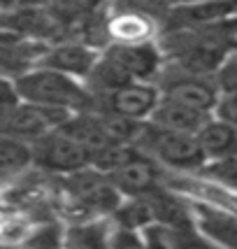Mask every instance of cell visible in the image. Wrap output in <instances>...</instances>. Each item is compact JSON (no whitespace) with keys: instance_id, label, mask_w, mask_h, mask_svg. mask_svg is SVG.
Here are the masks:
<instances>
[{"instance_id":"cell-14","label":"cell","mask_w":237,"mask_h":249,"mask_svg":"<svg viewBox=\"0 0 237 249\" xmlns=\"http://www.w3.org/2000/svg\"><path fill=\"white\" fill-rule=\"evenodd\" d=\"M107 35L112 42L118 44H133V42H147L156 31V23L149 14L140 12L137 7H128L117 14H112L107 21Z\"/></svg>"},{"instance_id":"cell-17","label":"cell","mask_w":237,"mask_h":249,"mask_svg":"<svg viewBox=\"0 0 237 249\" xmlns=\"http://www.w3.org/2000/svg\"><path fill=\"white\" fill-rule=\"evenodd\" d=\"M112 231L105 221L98 219H84L65 231L63 245H75V247H105L109 245Z\"/></svg>"},{"instance_id":"cell-7","label":"cell","mask_w":237,"mask_h":249,"mask_svg":"<svg viewBox=\"0 0 237 249\" xmlns=\"http://www.w3.org/2000/svg\"><path fill=\"white\" fill-rule=\"evenodd\" d=\"M237 17V0H191V2H177L170 7L165 23L170 31L177 28H200V26H214Z\"/></svg>"},{"instance_id":"cell-16","label":"cell","mask_w":237,"mask_h":249,"mask_svg":"<svg viewBox=\"0 0 237 249\" xmlns=\"http://www.w3.org/2000/svg\"><path fill=\"white\" fill-rule=\"evenodd\" d=\"M31 163V142L12 138V135H0V186H7L23 177Z\"/></svg>"},{"instance_id":"cell-10","label":"cell","mask_w":237,"mask_h":249,"mask_svg":"<svg viewBox=\"0 0 237 249\" xmlns=\"http://www.w3.org/2000/svg\"><path fill=\"white\" fill-rule=\"evenodd\" d=\"M49 42L23 37L19 33L0 28V72L5 75H21L35 68L37 58L42 56L44 47Z\"/></svg>"},{"instance_id":"cell-4","label":"cell","mask_w":237,"mask_h":249,"mask_svg":"<svg viewBox=\"0 0 237 249\" xmlns=\"http://www.w3.org/2000/svg\"><path fill=\"white\" fill-rule=\"evenodd\" d=\"M31 147L33 161L37 163L44 173H75V170L91 165V159H93L91 152L65 128L63 124L40 135L35 142H31Z\"/></svg>"},{"instance_id":"cell-19","label":"cell","mask_w":237,"mask_h":249,"mask_svg":"<svg viewBox=\"0 0 237 249\" xmlns=\"http://www.w3.org/2000/svg\"><path fill=\"white\" fill-rule=\"evenodd\" d=\"M61 226L49 221V224H37V226L31 228V233L26 235L23 245L26 247H56V245H63V238H61Z\"/></svg>"},{"instance_id":"cell-2","label":"cell","mask_w":237,"mask_h":249,"mask_svg":"<svg viewBox=\"0 0 237 249\" xmlns=\"http://www.w3.org/2000/svg\"><path fill=\"white\" fill-rule=\"evenodd\" d=\"M133 144L140 147L144 154H149L151 159L161 161L163 165H170L174 170H184V173L200 170L207 163L205 152L193 133L163 128L151 121L137 128Z\"/></svg>"},{"instance_id":"cell-21","label":"cell","mask_w":237,"mask_h":249,"mask_svg":"<svg viewBox=\"0 0 237 249\" xmlns=\"http://www.w3.org/2000/svg\"><path fill=\"white\" fill-rule=\"evenodd\" d=\"M214 114L221 117V119L230 121L233 126H237V91H230V93H221L219 103L214 107Z\"/></svg>"},{"instance_id":"cell-6","label":"cell","mask_w":237,"mask_h":249,"mask_svg":"<svg viewBox=\"0 0 237 249\" xmlns=\"http://www.w3.org/2000/svg\"><path fill=\"white\" fill-rule=\"evenodd\" d=\"M105 109L130 121H144L151 117L153 107L161 100V89L149 84V79H130L121 87L107 91L105 96Z\"/></svg>"},{"instance_id":"cell-13","label":"cell","mask_w":237,"mask_h":249,"mask_svg":"<svg viewBox=\"0 0 237 249\" xmlns=\"http://www.w3.org/2000/svg\"><path fill=\"white\" fill-rule=\"evenodd\" d=\"M212 114L209 112H200L195 107H188L179 100H172L168 96H161L158 105L153 107L149 121L151 124H158L163 128L170 130H182V133H198V130L205 126V121Z\"/></svg>"},{"instance_id":"cell-18","label":"cell","mask_w":237,"mask_h":249,"mask_svg":"<svg viewBox=\"0 0 237 249\" xmlns=\"http://www.w3.org/2000/svg\"><path fill=\"white\" fill-rule=\"evenodd\" d=\"M200 173L205 175L207 179H212L216 184H221L228 191H235L237 194V154L226 156V159H214V161H207Z\"/></svg>"},{"instance_id":"cell-3","label":"cell","mask_w":237,"mask_h":249,"mask_svg":"<svg viewBox=\"0 0 237 249\" xmlns=\"http://www.w3.org/2000/svg\"><path fill=\"white\" fill-rule=\"evenodd\" d=\"M75 112L61 107H44L23 98H14L0 105V135H12L26 142H35L47 130L61 126Z\"/></svg>"},{"instance_id":"cell-15","label":"cell","mask_w":237,"mask_h":249,"mask_svg":"<svg viewBox=\"0 0 237 249\" xmlns=\"http://www.w3.org/2000/svg\"><path fill=\"white\" fill-rule=\"evenodd\" d=\"M195 138L200 142L207 161L237 154V126H233L230 121L221 119L216 114H212L205 121V126L195 133Z\"/></svg>"},{"instance_id":"cell-9","label":"cell","mask_w":237,"mask_h":249,"mask_svg":"<svg viewBox=\"0 0 237 249\" xmlns=\"http://www.w3.org/2000/svg\"><path fill=\"white\" fill-rule=\"evenodd\" d=\"M107 177L121 194H126L130 198V196H142L151 189H156L161 175L156 168V159H151L140 147H135V152L126 161L118 163L114 170H109Z\"/></svg>"},{"instance_id":"cell-12","label":"cell","mask_w":237,"mask_h":249,"mask_svg":"<svg viewBox=\"0 0 237 249\" xmlns=\"http://www.w3.org/2000/svg\"><path fill=\"white\" fill-rule=\"evenodd\" d=\"M193 217L205 238L226 247H237V210L214 203H195Z\"/></svg>"},{"instance_id":"cell-20","label":"cell","mask_w":237,"mask_h":249,"mask_svg":"<svg viewBox=\"0 0 237 249\" xmlns=\"http://www.w3.org/2000/svg\"><path fill=\"white\" fill-rule=\"evenodd\" d=\"M214 82L221 93L237 91V47L226 56V61L219 65V70L214 72Z\"/></svg>"},{"instance_id":"cell-1","label":"cell","mask_w":237,"mask_h":249,"mask_svg":"<svg viewBox=\"0 0 237 249\" xmlns=\"http://www.w3.org/2000/svg\"><path fill=\"white\" fill-rule=\"evenodd\" d=\"M17 96L44 105V107H61L70 112H82L91 105V91H88L77 77H70L65 72L35 65L21 75L12 79Z\"/></svg>"},{"instance_id":"cell-11","label":"cell","mask_w":237,"mask_h":249,"mask_svg":"<svg viewBox=\"0 0 237 249\" xmlns=\"http://www.w3.org/2000/svg\"><path fill=\"white\" fill-rule=\"evenodd\" d=\"M107 54L121 65V70L130 79H151L161 68V49L151 40L133 44L114 42L107 49Z\"/></svg>"},{"instance_id":"cell-5","label":"cell","mask_w":237,"mask_h":249,"mask_svg":"<svg viewBox=\"0 0 237 249\" xmlns=\"http://www.w3.org/2000/svg\"><path fill=\"white\" fill-rule=\"evenodd\" d=\"M158 89H161V96L179 100L188 107L209 112V114H214L216 103L221 98V91L216 87L214 77L193 75V72H186L177 65H174V70H170L165 75V79H163V84Z\"/></svg>"},{"instance_id":"cell-8","label":"cell","mask_w":237,"mask_h":249,"mask_svg":"<svg viewBox=\"0 0 237 249\" xmlns=\"http://www.w3.org/2000/svg\"><path fill=\"white\" fill-rule=\"evenodd\" d=\"M98 56V49L88 42H49L35 65L51 68L77 79H86Z\"/></svg>"}]
</instances>
